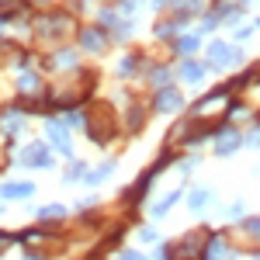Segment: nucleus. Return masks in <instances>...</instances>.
Here are the masks:
<instances>
[{
  "label": "nucleus",
  "mask_w": 260,
  "mask_h": 260,
  "mask_svg": "<svg viewBox=\"0 0 260 260\" xmlns=\"http://www.w3.org/2000/svg\"><path fill=\"white\" fill-rule=\"evenodd\" d=\"M194 49H198V35H187V39L177 42V52H180V56H191Z\"/></svg>",
  "instance_id": "f8f14e48"
},
{
  "label": "nucleus",
  "mask_w": 260,
  "mask_h": 260,
  "mask_svg": "<svg viewBox=\"0 0 260 260\" xmlns=\"http://www.w3.org/2000/svg\"><path fill=\"white\" fill-rule=\"evenodd\" d=\"M205 201H208V191H194V194H191V208H201Z\"/></svg>",
  "instance_id": "4468645a"
},
{
  "label": "nucleus",
  "mask_w": 260,
  "mask_h": 260,
  "mask_svg": "<svg viewBox=\"0 0 260 260\" xmlns=\"http://www.w3.org/2000/svg\"><path fill=\"white\" fill-rule=\"evenodd\" d=\"M49 132H52V142L59 146L62 153H70V136H66V125H59V121H49Z\"/></svg>",
  "instance_id": "423d86ee"
},
{
  "label": "nucleus",
  "mask_w": 260,
  "mask_h": 260,
  "mask_svg": "<svg viewBox=\"0 0 260 260\" xmlns=\"http://www.w3.org/2000/svg\"><path fill=\"white\" fill-rule=\"evenodd\" d=\"M208 59H212V66H233V62H240V49L215 42V45L208 49Z\"/></svg>",
  "instance_id": "f257e3e1"
},
{
  "label": "nucleus",
  "mask_w": 260,
  "mask_h": 260,
  "mask_svg": "<svg viewBox=\"0 0 260 260\" xmlns=\"http://www.w3.org/2000/svg\"><path fill=\"white\" fill-rule=\"evenodd\" d=\"M222 250H225V243H222L219 236H212V240H208V260H222Z\"/></svg>",
  "instance_id": "ddd939ff"
},
{
  "label": "nucleus",
  "mask_w": 260,
  "mask_h": 260,
  "mask_svg": "<svg viewBox=\"0 0 260 260\" xmlns=\"http://www.w3.org/2000/svg\"><path fill=\"white\" fill-rule=\"evenodd\" d=\"M66 28H70V21H66V18H45V21L39 24L42 35H62Z\"/></svg>",
  "instance_id": "39448f33"
},
{
  "label": "nucleus",
  "mask_w": 260,
  "mask_h": 260,
  "mask_svg": "<svg viewBox=\"0 0 260 260\" xmlns=\"http://www.w3.org/2000/svg\"><path fill=\"white\" fill-rule=\"evenodd\" d=\"M7 243H11V236H7V233H0V250H7Z\"/></svg>",
  "instance_id": "412c9836"
},
{
  "label": "nucleus",
  "mask_w": 260,
  "mask_h": 260,
  "mask_svg": "<svg viewBox=\"0 0 260 260\" xmlns=\"http://www.w3.org/2000/svg\"><path fill=\"white\" fill-rule=\"evenodd\" d=\"M62 215H66V208H62V205H45V208L39 212V219H42V222H59Z\"/></svg>",
  "instance_id": "9d476101"
},
{
  "label": "nucleus",
  "mask_w": 260,
  "mask_h": 260,
  "mask_svg": "<svg viewBox=\"0 0 260 260\" xmlns=\"http://www.w3.org/2000/svg\"><path fill=\"white\" fill-rule=\"evenodd\" d=\"M167 77H170L167 70H153V83H167Z\"/></svg>",
  "instance_id": "aec40b11"
},
{
  "label": "nucleus",
  "mask_w": 260,
  "mask_h": 260,
  "mask_svg": "<svg viewBox=\"0 0 260 260\" xmlns=\"http://www.w3.org/2000/svg\"><path fill=\"white\" fill-rule=\"evenodd\" d=\"M250 146H260V132H257V136H250Z\"/></svg>",
  "instance_id": "5701e85b"
},
{
  "label": "nucleus",
  "mask_w": 260,
  "mask_h": 260,
  "mask_svg": "<svg viewBox=\"0 0 260 260\" xmlns=\"http://www.w3.org/2000/svg\"><path fill=\"white\" fill-rule=\"evenodd\" d=\"M177 7H184V11H198L201 7V0H174Z\"/></svg>",
  "instance_id": "2eb2a0df"
},
{
  "label": "nucleus",
  "mask_w": 260,
  "mask_h": 260,
  "mask_svg": "<svg viewBox=\"0 0 260 260\" xmlns=\"http://www.w3.org/2000/svg\"><path fill=\"white\" fill-rule=\"evenodd\" d=\"M80 42L87 45V49H94V52H98L101 45H104V39H101L98 28H83V31H80Z\"/></svg>",
  "instance_id": "1a4fd4ad"
},
{
  "label": "nucleus",
  "mask_w": 260,
  "mask_h": 260,
  "mask_svg": "<svg viewBox=\"0 0 260 260\" xmlns=\"http://www.w3.org/2000/svg\"><path fill=\"white\" fill-rule=\"evenodd\" d=\"M121 260H142V253H125Z\"/></svg>",
  "instance_id": "4be33fe9"
},
{
  "label": "nucleus",
  "mask_w": 260,
  "mask_h": 260,
  "mask_svg": "<svg viewBox=\"0 0 260 260\" xmlns=\"http://www.w3.org/2000/svg\"><path fill=\"white\" fill-rule=\"evenodd\" d=\"M156 31H160L163 39H167V35H174V31H177V21H174V24H160V28H156Z\"/></svg>",
  "instance_id": "a211bd4d"
},
{
  "label": "nucleus",
  "mask_w": 260,
  "mask_h": 260,
  "mask_svg": "<svg viewBox=\"0 0 260 260\" xmlns=\"http://www.w3.org/2000/svg\"><path fill=\"white\" fill-rule=\"evenodd\" d=\"M35 87H39L35 77H21V90H35Z\"/></svg>",
  "instance_id": "dca6fc26"
},
{
  "label": "nucleus",
  "mask_w": 260,
  "mask_h": 260,
  "mask_svg": "<svg viewBox=\"0 0 260 260\" xmlns=\"http://www.w3.org/2000/svg\"><path fill=\"white\" fill-rule=\"evenodd\" d=\"M180 77L187 83H198L201 77H205V66H201V62H184V66H180Z\"/></svg>",
  "instance_id": "6e6552de"
},
{
  "label": "nucleus",
  "mask_w": 260,
  "mask_h": 260,
  "mask_svg": "<svg viewBox=\"0 0 260 260\" xmlns=\"http://www.w3.org/2000/svg\"><path fill=\"white\" fill-rule=\"evenodd\" d=\"M246 233H253V236H260V219H246Z\"/></svg>",
  "instance_id": "f3484780"
},
{
  "label": "nucleus",
  "mask_w": 260,
  "mask_h": 260,
  "mask_svg": "<svg viewBox=\"0 0 260 260\" xmlns=\"http://www.w3.org/2000/svg\"><path fill=\"white\" fill-rule=\"evenodd\" d=\"M56 62H59V66H73V52H62V56H56Z\"/></svg>",
  "instance_id": "6ab92c4d"
},
{
  "label": "nucleus",
  "mask_w": 260,
  "mask_h": 260,
  "mask_svg": "<svg viewBox=\"0 0 260 260\" xmlns=\"http://www.w3.org/2000/svg\"><path fill=\"white\" fill-rule=\"evenodd\" d=\"M35 4H49V0H35Z\"/></svg>",
  "instance_id": "b1692460"
},
{
  "label": "nucleus",
  "mask_w": 260,
  "mask_h": 260,
  "mask_svg": "<svg viewBox=\"0 0 260 260\" xmlns=\"http://www.w3.org/2000/svg\"><path fill=\"white\" fill-rule=\"evenodd\" d=\"M177 198H180L177 191H170V194H167V198H163V201H156V205H153V215L160 219V215H163V212H167V208H170V205H177Z\"/></svg>",
  "instance_id": "9b49d317"
},
{
  "label": "nucleus",
  "mask_w": 260,
  "mask_h": 260,
  "mask_svg": "<svg viewBox=\"0 0 260 260\" xmlns=\"http://www.w3.org/2000/svg\"><path fill=\"white\" fill-rule=\"evenodd\" d=\"M236 146H240V136H236L233 128H222V136L215 139V149H219L222 156H225V153H233Z\"/></svg>",
  "instance_id": "7ed1b4c3"
},
{
  "label": "nucleus",
  "mask_w": 260,
  "mask_h": 260,
  "mask_svg": "<svg viewBox=\"0 0 260 260\" xmlns=\"http://www.w3.org/2000/svg\"><path fill=\"white\" fill-rule=\"evenodd\" d=\"M180 108V94L177 90H160L156 98V111H177Z\"/></svg>",
  "instance_id": "20e7f679"
},
{
  "label": "nucleus",
  "mask_w": 260,
  "mask_h": 260,
  "mask_svg": "<svg viewBox=\"0 0 260 260\" xmlns=\"http://www.w3.org/2000/svg\"><path fill=\"white\" fill-rule=\"evenodd\" d=\"M156 4H167V0H156Z\"/></svg>",
  "instance_id": "393cba45"
},
{
  "label": "nucleus",
  "mask_w": 260,
  "mask_h": 260,
  "mask_svg": "<svg viewBox=\"0 0 260 260\" xmlns=\"http://www.w3.org/2000/svg\"><path fill=\"white\" fill-rule=\"evenodd\" d=\"M21 163H28V167H49V153L42 149V146H28L24 153H21Z\"/></svg>",
  "instance_id": "f03ea898"
},
{
  "label": "nucleus",
  "mask_w": 260,
  "mask_h": 260,
  "mask_svg": "<svg viewBox=\"0 0 260 260\" xmlns=\"http://www.w3.org/2000/svg\"><path fill=\"white\" fill-rule=\"evenodd\" d=\"M31 191H35L31 184H24V180H14V184H7V187H4V198H28Z\"/></svg>",
  "instance_id": "0eeeda50"
},
{
  "label": "nucleus",
  "mask_w": 260,
  "mask_h": 260,
  "mask_svg": "<svg viewBox=\"0 0 260 260\" xmlns=\"http://www.w3.org/2000/svg\"><path fill=\"white\" fill-rule=\"evenodd\" d=\"M253 260H260V253H257V257H253Z\"/></svg>",
  "instance_id": "a878e982"
}]
</instances>
